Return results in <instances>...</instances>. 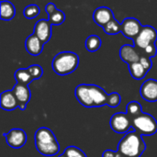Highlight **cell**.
Wrapping results in <instances>:
<instances>
[{"label": "cell", "instance_id": "6da1fadb", "mask_svg": "<svg viewBox=\"0 0 157 157\" xmlns=\"http://www.w3.org/2000/svg\"><path fill=\"white\" fill-rule=\"evenodd\" d=\"M146 150L143 135L132 130L125 133L118 144V151L124 157H141Z\"/></svg>", "mask_w": 157, "mask_h": 157}, {"label": "cell", "instance_id": "7a4b0ae2", "mask_svg": "<svg viewBox=\"0 0 157 157\" xmlns=\"http://www.w3.org/2000/svg\"><path fill=\"white\" fill-rule=\"evenodd\" d=\"M35 146L37 151L44 156L56 155L60 151V144L52 130L41 127L34 134Z\"/></svg>", "mask_w": 157, "mask_h": 157}, {"label": "cell", "instance_id": "3957f363", "mask_svg": "<svg viewBox=\"0 0 157 157\" xmlns=\"http://www.w3.org/2000/svg\"><path fill=\"white\" fill-rule=\"evenodd\" d=\"M79 64V57L73 52H61L52 60V69L59 75H66L75 72Z\"/></svg>", "mask_w": 157, "mask_h": 157}, {"label": "cell", "instance_id": "277c9868", "mask_svg": "<svg viewBox=\"0 0 157 157\" xmlns=\"http://www.w3.org/2000/svg\"><path fill=\"white\" fill-rule=\"evenodd\" d=\"M132 126L134 131L143 136H152L157 132V121L148 113H143L132 121Z\"/></svg>", "mask_w": 157, "mask_h": 157}, {"label": "cell", "instance_id": "5b68a950", "mask_svg": "<svg viewBox=\"0 0 157 157\" xmlns=\"http://www.w3.org/2000/svg\"><path fill=\"white\" fill-rule=\"evenodd\" d=\"M109 125L112 131L117 133H127L132 128V120L128 116L127 113L124 112H118L115 113L109 121Z\"/></svg>", "mask_w": 157, "mask_h": 157}, {"label": "cell", "instance_id": "8992f818", "mask_svg": "<svg viewBox=\"0 0 157 157\" xmlns=\"http://www.w3.org/2000/svg\"><path fill=\"white\" fill-rule=\"evenodd\" d=\"M157 40V30L152 26H143L142 30L134 40V45L144 50L148 45L155 43Z\"/></svg>", "mask_w": 157, "mask_h": 157}, {"label": "cell", "instance_id": "52a82bcc", "mask_svg": "<svg viewBox=\"0 0 157 157\" xmlns=\"http://www.w3.org/2000/svg\"><path fill=\"white\" fill-rule=\"evenodd\" d=\"M3 136L6 138L7 145L14 149H19L26 144L27 134L22 129H12L7 133H4Z\"/></svg>", "mask_w": 157, "mask_h": 157}, {"label": "cell", "instance_id": "ba28073f", "mask_svg": "<svg viewBox=\"0 0 157 157\" xmlns=\"http://www.w3.org/2000/svg\"><path fill=\"white\" fill-rule=\"evenodd\" d=\"M143 29V25L135 17H126L121 23V33L128 39L135 40L140 31Z\"/></svg>", "mask_w": 157, "mask_h": 157}, {"label": "cell", "instance_id": "9c48e42d", "mask_svg": "<svg viewBox=\"0 0 157 157\" xmlns=\"http://www.w3.org/2000/svg\"><path fill=\"white\" fill-rule=\"evenodd\" d=\"M12 91L18 103V109L20 110H24L31 98V93L29 86L17 83L14 86Z\"/></svg>", "mask_w": 157, "mask_h": 157}, {"label": "cell", "instance_id": "30bf717a", "mask_svg": "<svg viewBox=\"0 0 157 157\" xmlns=\"http://www.w3.org/2000/svg\"><path fill=\"white\" fill-rule=\"evenodd\" d=\"M52 24L49 19H40L35 23L34 26V34L45 44L47 43L52 34Z\"/></svg>", "mask_w": 157, "mask_h": 157}, {"label": "cell", "instance_id": "8fae6325", "mask_svg": "<svg viewBox=\"0 0 157 157\" xmlns=\"http://www.w3.org/2000/svg\"><path fill=\"white\" fill-rule=\"evenodd\" d=\"M140 94L142 98L148 102L157 101V80L148 79L144 81L141 86Z\"/></svg>", "mask_w": 157, "mask_h": 157}, {"label": "cell", "instance_id": "7c38bea8", "mask_svg": "<svg viewBox=\"0 0 157 157\" xmlns=\"http://www.w3.org/2000/svg\"><path fill=\"white\" fill-rule=\"evenodd\" d=\"M75 95L78 102L86 108H94V103L91 98L89 85L81 84L76 86L75 90Z\"/></svg>", "mask_w": 157, "mask_h": 157}, {"label": "cell", "instance_id": "4fadbf2b", "mask_svg": "<svg viewBox=\"0 0 157 157\" xmlns=\"http://www.w3.org/2000/svg\"><path fill=\"white\" fill-rule=\"evenodd\" d=\"M113 18H114L113 11L108 6H99L96 8V10L93 12L94 22L102 28Z\"/></svg>", "mask_w": 157, "mask_h": 157}, {"label": "cell", "instance_id": "5bb4252c", "mask_svg": "<svg viewBox=\"0 0 157 157\" xmlns=\"http://www.w3.org/2000/svg\"><path fill=\"white\" fill-rule=\"evenodd\" d=\"M120 56H121V59L124 63H128V65L131 63L139 62L140 58H141V56L138 53L135 47L133 45H130V44H125L121 47Z\"/></svg>", "mask_w": 157, "mask_h": 157}, {"label": "cell", "instance_id": "9a60e30c", "mask_svg": "<svg viewBox=\"0 0 157 157\" xmlns=\"http://www.w3.org/2000/svg\"><path fill=\"white\" fill-rule=\"evenodd\" d=\"M89 88H90L91 98L94 103V108H99L107 105L109 95L102 87L97 85H89Z\"/></svg>", "mask_w": 157, "mask_h": 157}, {"label": "cell", "instance_id": "2e32d148", "mask_svg": "<svg viewBox=\"0 0 157 157\" xmlns=\"http://www.w3.org/2000/svg\"><path fill=\"white\" fill-rule=\"evenodd\" d=\"M43 46H44V43L34 33H32L26 39V41H25L26 51L33 56L40 55L43 50Z\"/></svg>", "mask_w": 157, "mask_h": 157}, {"label": "cell", "instance_id": "e0dca14e", "mask_svg": "<svg viewBox=\"0 0 157 157\" xmlns=\"http://www.w3.org/2000/svg\"><path fill=\"white\" fill-rule=\"evenodd\" d=\"M0 107L4 110H13L18 108V103L12 90H6L1 93Z\"/></svg>", "mask_w": 157, "mask_h": 157}, {"label": "cell", "instance_id": "ac0fdd59", "mask_svg": "<svg viewBox=\"0 0 157 157\" xmlns=\"http://www.w3.org/2000/svg\"><path fill=\"white\" fill-rule=\"evenodd\" d=\"M16 16L15 6L7 0H2L0 3V18L2 20H11Z\"/></svg>", "mask_w": 157, "mask_h": 157}, {"label": "cell", "instance_id": "d6986e66", "mask_svg": "<svg viewBox=\"0 0 157 157\" xmlns=\"http://www.w3.org/2000/svg\"><path fill=\"white\" fill-rule=\"evenodd\" d=\"M129 71H130V74L132 76V78H134L136 80L144 79L145 77L146 74L148 73L147 70L142 65V63L140 62L129 64Z\"/></svg>", "mask_w": 157, "mask_h": 157}, {"label": "cell", "instance_id": "ffe728a7", "mask_svg": "<svg viewBox=\"0 0 157 157\" xmlns=\"http://www.w3.org/2000/svg\"><path fill=\"white\" fill-rule=\"evenodd\" d=\"M14 77H15L17 83V84H21V85L29 86L32 81H34V79L32 78L31 75L29 74L28 68L17 69L15 72V74H14Z\"/></svg>", "mask_w": 157, "mask_h": 157}, {"label": "cell", "instance_id": "44dd1931", "mask_svg": "<svg viewBox=\"0 0 157 157\" xmlns=\"http://www.w3.org/2000/svg\"><path fill=\"white\" fill-rule=\"evenodd\" d=\"M126 113L128 114V116L132 121L133 119L139 117L140 115H142L144 113L143 109H142V105L137 101L129 102L127 107H126Z\"/></svg>", "mask_w": 157, "mask_h": 157}, {"label": "cell", "instance_id": "7402d4cb", "mask_svg": "<svg viewBox=\"0 0 157 157\" xmlns=\"http://www.w3.org/2000/svg\"><path fill=\"white\" fill-rule=\"evenodd\" d=\"M101 39L98 35H90L86 40V49L88 52H94L99 50L101 47Z\"/></svg>", "mask_w": 157, "mask_h": 157}, {"label": "cell", "instance_id": "603a6c76", "mask_svg": "<svg viewBox=\"0 0 157 157\" xmlns=\"http://www.w3.org/2000/svg\"><path fill=\"white\" fill-rule=\"evenodd\" d=\"M103 30L108 35H116L121 32V23H120L115 17L110 20L107 25L103 27Z\"/></svg>", "mask_w": 157, "mask_h": 157}, {"label": "cell", "instance_id": "cb8c5ba5", "mask_svg": "<svg viewBox=\"0 0 157 157\" xmlns=\"http://www.w3.org/2000/svg\"><path fill=\"white\" fill-rule=\"evenodd\" d=\"M48 16H49L48 19L52 25H61L65 20V14L58 8Z\"/></svg>", "mask_w": 157, "mask_h": 157}, {"label": "cell", "instance_id": "d4e9b609", "mask_svg": "<svg viewBox=\"0 0 157 157\" xmlns=\"http://www.w3.org/2000/svg\"><path fill=\"white\" fill-rule=\"evenodd\" d=\"M40 12V6L36 4H31L25 7L24 11H23V15L26 18L32 19V18L38 17Z\"/></svg>", "mask_w": 157, "mask_h": 157}, {"label": "cell", "instance_id": "484cf974", "mask_svg": "<svg viewBox=\"0 0 157 157\" xmlns=\"http://www.w3.org/2000/svg\"><path fill=\"white\" fill-rule=\"evenodd\" d=\"M66 157H87L83 150L76 146H68L63 153Z\"/></svg>", "mask_w": 157, "mask_h": 157}, {"label": "cell", "instance_id": "4316f807", "mask_svg": "<svg viewBox=\"0 0 157 157\" xmlns=\"http://www.w3.org/2000/svg\"><path fill=\"white\" fill-rule=\"evenodd\" d=\"M121 102V97L119 93L117 92H112L110 94H109V98H108V102L107 105L110 108H117L118 106H120Z\"/></svg>", "mask_w": 157, "mask_h": 157}, {"label": "cell", "instance_id": "83f0119b", "mask_svg": "<svg viewBox=\"0 0 157 157\" xmlns=\"http://www.w3.org/2000/svg\"><path fill=\"white\" fill-rule=\"evenodd\" d=\"M28 70H29V74L31 75V76L34 80L40 79L43 75V69L39 64H32V65L28 67Z\"/></svg>", "mask_w": 157, "mask_h": 157}, {"label": "cell", "instance_id": "f1b7e54d", "mask_svg": "<svg viewBox=\"0 0 157 157\" xmlns=\"http://www.w3.org/2000/svg\"><path fill=\"white\" fill-rule=\"evenodd\" d=\"M139 62H140V63H142V65L147 70V72H149V71L151 70V68H152V66H153V62H152V60H151L150 57H148V56H146V55H142Z\"/></svg>", "mask_w": 157, "mask_h": 157}, {"label": "cell", "instance_id": "f546056e", "mask_svg": "<svg viewBox=\"0 0 157 157\" xmlns=\"http://www.w3.org/2000/svg\"><path fill=\"white\" fill-rule=\"evenodd\" d=\"M144 52L146 56L152 58V57H155L157 54V48L155 46V43H152L150 45H148L144 50Z\"/></svg>", "mask_w": 157, "mask_h": 157}, {"label": "cell", "instance_id": "4dcf8cb0", "mask_svg": "<svg viewBox=\"0 0 157 157\" xmlns=\"http://www.w3.org/2000/svg\"><path fill=\"white\" fill-rule=\"evenodd\" d=\"M102 157H124L123 155L119 151L105 150L102 154Z\"/></svg>", "mask_w": 157, "mask_h": 157}, {"label": "cell", "instance_id": "1f68e13d", "mask_svg": "<svg viewBox=\"0 0 157 157\" xmlns=\"http://www.w3.org/2000/svg\"><path fill=\"white\" fill-rule=\"evenodd\" d=\"M56 9H57L56 6H55L53 3H52V2H51V3H48V4L46 5V6H45V10H46V12H47L48 15L52 14V13L54 12Z\"/></svg>", "mask_w": 157, "mask_h": 157}, {"label": "cell", "instance_id": "d6a6232c", "mask_svg": "<svg viewBox=\"0 0 157 157\" xmlns=\"http://www.w3.org/2000/svg\"><path fill=\"white\" fill-rule=\"evenodd\" d=\"M58 157H66V156H65V155H64L63 154H62V155H59Z\"/></svg>", "mask_w": 157, "mask_h": 157}]
</instances>
